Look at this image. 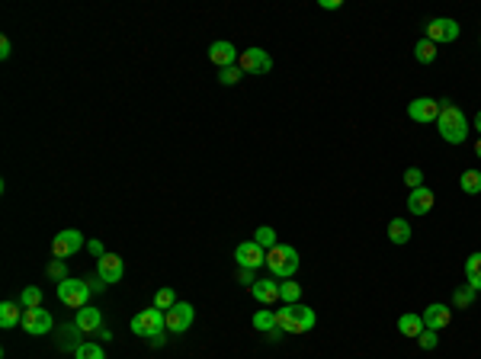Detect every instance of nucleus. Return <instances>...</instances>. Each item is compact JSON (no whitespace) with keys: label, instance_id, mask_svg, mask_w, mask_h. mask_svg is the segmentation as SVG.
Here are the masks:
<instances>
[{"label":"nucleus","instance_id":"obj_1","mask_svg":"<svg viewBox=\"0 0 481 359\" xmlns=\"http://www.w3.org/2000/svg\"><path fill=\"white\" fill-rule=\"evenodd\" d=\"M437 128H440L443 142H449V144H462L465 138H468V132H472L465 112L449 100H440V119H437Z\"/></svg>","mask_w":481,"mask_h":359},{"label":"nucleus","instance_id":"obj_12","mask_svg":"<svg viewBox=\"0 0 481 359\" xmlns=\"http://www.w3.org/2000/svg\"><path fill=\"white\" fill-rule=\"evenodd\" d=\"M193 317H196V308H193L190 301H177L174 308L167 311V331H170V334H183V331H190Z\"/></svg>","mask_w":481,"mask_h":359},{"label":"nucleus","instance_id":"obj_42","mask_svg":"<svg viewBox=\"0 0 481 359\" xmlns=\"http://www.w3.org/2000/svg\"><path fill=\"white\" fill-rule=\"evenodd\" d=\"M151 347H164V334H154V337H151Z\"/></svg>","mask_w":481,"mask_h":359},{"label":"nucleus","instance_id":"obj_36","mask_svg":"<svg viewBox=\"0 0 481 359\" xmlns=\"http://www.w3.org/2000/svg\"><path fill=\"white\" fill-rule=\"evenodd\" d=\"M87 251H90L97 260H100V257H106V247H103V241H100V237H93V241H87Z\"/></svg>","mask_w":481,"mask_h":359},{"label":"nucleus","instance_id":"obj_19","mask_svg":"<svg viewBox=\"0 0 481 359\" xmlns=\"http://www.w3.org/2000/svg\"><path fill=\"white\" fill-rule=\"evenodd\" d=\"M23 305H17V301H3V305H0V327H3V331H10V327H17L19 321H23Z\"/></svg>","mask_w":481,"mask_h":359},{"label":"nucleus","instance_id":"obj_41","mask_svg":"<svg viewBox=\"0 0 481 359\" xmlns=\"http://www.w3.org/2000/svg\"><path fill=\"white\" fill-rule=\"evenodd\" d=\"M97 337H100V340L106 343V340H113V331H106V327H100V331H97Z\"/></svg>","mask_w":481,"mask_h":359},{"label":"nucleus","instance_id":"obj_32","mask_svg":"<svg viewBox=\"0 0 481 359\" xmlns=\"http://www.w3.org/2000/svg\"><path fill=\"white\" fill-rule=\"evenodd\" d=\"M177 305V295H174V289H158L154 292V308H161V311H170Z\"/></svg>","mask_w":481,"mask_h":359},{"label":"nucleus","instance_id":"obj_5","mask_svg":"<svg viewBox=\"0 0 481 359\" xmlns=\"http://www.w3.org/2000/svg\"><path fill=\"white\" fill-rule=\"evenodd\" d=\"M58 301L67 305V308H87V301H90V285L87 279H71L67 276L65 283H58Z\"/></svg>","mask_w":481,"mask_h":359},{"label":"nucleus","instance_id":"obj_7","mask_svg":"<svg viewBox=\"0 0 481 359\" xmlns=\"http://www.w3.org/2000/svg\"><path fill=\"white\" fill-rule=\"evenodd\" d=\"M407 119L411 122H421V126H437L440 119V100H430V97H417V100L407 103Z\"/></svg>","mask_w":481,"mask_h":359},{"label":"nucleus","instance_id":"obj_43","mask_svg":"<svg viewBox=\"0 0 481 359\" xmlns=\"http://www.w3.org/2000/svg\"><path fill=\"white\" fill-rule=\"evenodd\" d=\"M475 132H478V138H481V109L475 112Z\"/></svg>","mask_w":481,"mask_h":359},{"label":"nucleus","instance_id":"obj_28","mask_svg":"<svg viewBox=\"0 0 481 359\" xmlns=\"http://www.w3.org/2000/svg\"><path fill=\"white\" fill-rule=\"evenodd\" d=\"M254 241H257L260 247H263V251H273L276 244H279V241H276V231H273L270 225H260L257 231H254Z\"/></svg>","mask_w":481,"mask_h":359},{"label":"nucleus","instance_id":"obj_6","mask_svg":"<svg viewBox=\"0 0 481 359\" xmlns=\"http://www.w3.org/2000/svg\"><path fill=\"white\" fill-rule=\"evenodd\" d=\"M238 67L244 71V74H250V77L270 74V71H273V58H270V51H263V49H257V45H254V49L241 51Z\"/></svg>","mask_w":481,"mask_h":359},{"label":"nucleus","instance_id":"obj_9","mask_svg":"<svg viewBox=\"0 0 481 359\" xmlns=\"http://www.w3.org/2000/svg\"><path fill=\"white\" fill-rule=\"evenodd\" d=\"M459 33H462V26L456 23V19H449V17H437L427 23V35L423 39H430L433 45H440V42H456Z\"/></svg>","mask_w":481,"mask_h":359},{"label":"nucleus","instance_id":"obj_13","mask_svg":"<svg viewBox=\"0 0 481 359\" xmlns=\"http://www.w3.org/2000/svg\"><path fill=\"white\" fill-rule=\"evenodd\" d=\"M97 276H100L103 283H119L125 276V263H122V257L119 253H106V257H100L97 260Z\"/></svg>","mask_w":481,"mask_h":359},{"label":"nucleus","instance_id":"obj_38","mask_svg":"<svg viewBox=\"0 0 481 359\" xmlns=\"http://www.w3.org/2000/svg\"><path fill=\"white\" fill-rule=\"evenodd\" d=\"M87 285H90V292H103V289H106V283H103L100 276H90V279H87Z\"/></svg>","mask_w":481,"mask_h":359},{"label":"nucleus","instance_id":"obj_2","mask_svg":"<svg viewBox=\"0 0 481 359\" xmlns=\"http://www.w3.org/2000/svg\"><path fill=\"white\" fill-rule=\"evenodd\" d=\"M315 311L308 308V305H302V301H295V305H282L279 311H276V327L279 331H286V334H308L311 327H315Z\"/></svg>","mask_w":481,"mask_h":359},{"label":"nucleus","instance_id":"obj_23","mask_svg":"<svg viewBox=\"0 0 481 359\" xmlns=\"http://www.w3.org/2000/svg\"><path fill=\"white\" fill-rule=\"evenodd\" d=\"M250 324H254V331H260V334H273L276 331V311H266V308L257 311Z\"/></svg>","mask_w":481,"mask_h":359},{"label":"nucleus","instance_id":"obj_4","mask_svg":"<svg viewBox=\"0 0 481 359\" xmlns=\"http://www.w3.org/2000/svg\"><path fill=\"white\" fill-rule=\"evenodd\" d=\"M167 327V311H161V308H145V311H138V315L132 317V334H138V337H145V340H151L154 334H161Z\"/></svg>","mask_w":481,"mask_h":359},{"label":"nucleus","instance_id":"obj_44","mask_svg":"<svg viewBox=\"0 0 481 359\" xmlns=\"http://www.w3.org/2000/svg\"><path fill=\"white\" fill-rule=\"evenodd\" d=\"M475 154H478V158H481V138H478V142H475Z\"/></svg>","mask_w":481,"mask_h":359},{"label":"nucleus","instance_id":"obj_39","mask_svg":"<svg viewBox=\"0 0 481 359\" xmlns=\"http://www.w3.org/2000/svg\"><path fill=\"white\" fill-rule=\"evenodd\" d=\"M318 7H321V10H341L343 3H341V0H318Z\"/></svg>","mask_w":481,"mask_h":359},{"label":"nucleus","instance_id":"obj_3","mask_svg":"<svg viewBox=\"0 0 481 359\" xmlns=\"http://www.w3.org/2000/svg\"><path fill=\"white\" fill-rule=\"evenodd\" d=\"M266 267L273 279H292L299 273V251L292 244H276L273 251H266Z\"/></svg>","mask_w":481,"mask_h":359},{"label":"nucleus","instance_id":"obj_31","mask_svg":"<svg viewBox=\"0 0 481 359\" xmlns=\"http://www.w3.org/2000/svg\"><path fill=\"white\" fill-rule=\"evenodd\" d=\"M241 77H244V71H241L238 65L222 67V71H218V84H222V87H234V84L241 81Z\"/></svg>","mask_w":481,"mask_h":359},{"label":"nucleus","instance_id":"obj_17","mask_svg":"<svg viewBox=\"0 0 481 359\" xmlns=\"http://www.w3.org/2000/svg\"><path fill=\"white\" fill-rule=\"evenodd\" d=\"M250 295H254L260 305H276V299H279V283H276L273 276H270V279H257L254 289H250Z\"/></svg>","mask_w":481,"mask_h":359},{"label":"nucleus","instance_id":"obj_20","mask_svg":"<svg viewBox=\"0 0 481 359\" xmlns=\"http://www.w3.org/2000/svg\"><path fill=\"white\" fill-rule=\"evenodd\" d=\"M398 331L405 337H414V340H417V337H421L427 327H423V317L421 315H401L398 317Z\"/></svg>","mask_w":481,"mask_h":359},{"label":"nucleus","instance_id":"obj_37","mask_svg":"<svg viewBox=\"0 0 481 359\" xmlns=\"http://www.w3.org/2000/svg\"><path fill=\"white\" fill-rule=\"evenodd\" d=\"M238 283L254 289V283H257V279H254V269H238Z\"/></svg>","mask_w":481,"mask_h":359},{"label":"nucleus","instance_id":"obj_8","mask_svg":"<svg viewBox=\"0 0 481 359\" xmlns=\"http://www.w3.org/2000/svg\"><path fill=\"white\" fill-rule=\"evenodd\" d=\"M81 247H83V234L77 231V228H65V231H58L55 241H51V257L67 260V257H74Z\"/></svg>","mask_w":481,"mask_h":359},{"label":"nucleus","instance_id":"obj_24","mask_svg":"<svg viewBox=\"0 0 481 359\" xmlns=\"http://www.w3.org/2000/svg\"><path fill=\"white\" fill-rule=\"evenodd\" d=\"M459 186H462V192H468V196H478L481 192V170H465V174L459 176Z\"/></svg>","mask_w":481,"mask_h":359},{"label":"nucleus","instance_id":"obj_29","mask_svg":"<svg viewBox=\"0 0 481 359\" xmlns=\"http://www.w3.org/2000/svg\"><path fill=\"white\" fill-rule=\"evenodd\" d=\"M74 359H106V353L100 343H81V347H74Z\"/></svg>","mask_w":481,"mask_h":359},{"label":"nucleus","instance_id":"obj_16","mask_svg":"<svg viewBox=\"0 0 481 359\" xmlns=\"http://www.w3.org/2000/svg\"><path fill=\"white\" fill-rule=\"evenodd\" d=\"M209 58L215 61V65H218V71H222V67H231V65H238L241 51L234 49L231 42H212V49H209Z\"/></svg>","mask_w":481,"mask_h":359},{"label":"nucleus","instance_id":"obj_25","mask_svg":"<svg viewBox=\"0 0 481 359\" xmlns=\"http://www.w3.org/2000/svg\"><path fill=\"white\" fill-rule=\"evenodd\" d=\"M414 58L421 61V65H433V61H437V45H433L430 39H421V42L414 45Z\"/></svg>","mask_w":481,"mask_h":359},{"label":"nucleus","instance_id":"obj_40","mask_svg":"<svg viewBox=\"0 0 481 359\" xmlns=\"http://www.w3.org/2000/svg\"><path fill=\"white\" fill-rule=\"evenodd\" d=\"M10 51H13V45H10V39H0V58L7 61V58H10Z\"/></svg>","mask_w":481,"mask_h":359},{"label":"nucleus","instance_id":"obj_22","mask_svg":"<svg viewBox=\"0 0 481 359\" xmlns=\"http://www.w3.org/2000/svg\"><path fill=\"white\" fill-rule=\"evenodd\" d=\"M465 276H468V285L475 292H481V251L465 260Z\"/></svg>","mask_w":481,"mask_h":359},{"label":"nucleus","instance_id":"obj_18","mask_svg":"<svg viewBox=\"0 0 481 359\" xmlns=\"http://www.w3.org/2000/svg\"><path fill=\"white\" fill-rule=\"evenodd\" d=\"M74 324L81 327V334H97V331L103 327L100 308H81L77 311V317H74Z\"/></svg>","mask_w":481,"mask_h":359},{"label":"nucleus","instance_id":"obj_15","mask_svg":"<svg viewBox=\"0 0 481 359\" xmlns=\"http://www.w3.org/2000/svg\"><path fill=\"white\" fill-rule=\"evenodd\" d=\"M433 202H437V196H433L430 186L411 190V196H407V212H411V215H427V212L433 209Z\"/></svg>","mask_w":481,"mask_h":359},{"label":"nucleus","instance_id":"obj_14","mask_svg":"<svg viewBox=\"0 0 481 359\" xmlns=\"http://www.w3.org/2000/svg\"><path fill=\"white\" fill-rule=\"evenodd\" d=\"M421 317H423V327H427V331H443V327H449V321H453V308H449V305H440V301H433Z\"/></svg>","mask_w":481,"mask_h":359},{"label":"nucleus","instance_id":"obj_26","mask_svg":"<svg viewBox=\"0 0 481 359\" xmlns=\"http://www.w3.org/2000/svg\"><path fill=\"white\" fill-rule=\"evenodd\" d=\"M299 299H302V285L299 283H292V279L279 283V301H286V305H295Z\"/></svg>","mask_w":481,"mask_h":359},{"label":"nucleus","instance_id":"obj_10","mask_svg":"<svg viewBox=\"0 0 481 359\" xmlns=\"http://www.w3.org/2000/svg\"><path fill=\"white\" fill-rule=\"evenodd\" d=\"M23 331L29 337H45L55 327V321H51V315L45 308H23Z\"/></svg>","mask_w":481,"mask_h":359},{"label":"nucleus","instance_id":"obj_27","mask_svg":"<svg viewBox=\"0 0 481 359\" xmlns=\"http://www.w3.org/2000/svg\"><path fill=\"white\" fill-rule=\"evenodd\" d=\"M475 305V289L472 285H459L453 292V308H472Z\"/></svg>","mask_w":481,"mask_h":359},{"label":"nucleus","instance_id":"obj_11","mask_svg":"<svg viewBox=\"0 0 481 359\" xmlns=\"http://www.w3.org/2000/svg\"><path fill=\"white\" fill-rule=\"evenodd\" d=\"M234 260H238V269H260V267H266V251L257 241H244V244H238Z\"/></svg>","mask_w":481,"mask_h":359},{"label":"nucleus","instance_id":"obj_35","mask_svg":"<svg viewBox=\"0 0 481 359\" xmlns=\"http://www.w3.org/2000/svg\"><path fill=\"white\" fill-rule=\"evenodd\" d=\"M417 343H421V350H437L440 337H437V331H423V334L417 337Z\"/></svg>","mask_w":481,"mask_h":359},{"label":"nucleus","instance_id":"obj_30","mask_svg":"<svg viewBox=\"0 0 481 359\" xmlns=\"http://www.w3.org/2000/svg\"><path fill=\"white\" fill-rule=\"evenodd\" d=\"M19 305H23V308H42V289L26 285L23 292H19Z\"/></svg>","mask_w":481,"mask_h":359},{"label":"nucleus","instance_id":"obj_33","mask_svg":"<svg viewBox=\"0 0 481 359\" xmlns=\"http://www.w3.org/2000/svg\"><path fill=\"white\" fill-rule=\"evenodd\" d=\"M405 186L407 190H421L423 186V170L421 167H407L405 170Z\"/></svg>","mask_w":481,"mask_h":359},{"label":"nucleus","instance_id":"obj_21","mask_svg":"<svg viewBox=\"0 0 481 359\" xmlns=\"http://www.w3.org/2000/svg\"><path fill=\"white\" fill-rule=\"evenodd\" d=\"M389 241L398 244V247L411 241V225H407L405 218H391V222H389Z\"/></svg>","mask_w":481,"mask_h":359},{"label":"nucleus","instance_id":"obj_34","mask_svg":"<svg viewBox=\"0 0 481 359\" xmlns=\"http://www.w3.org/2000/svg\"><path fill=\"white\" fill-rule=\"evenodd\" d=\"M45 273H49L51 279H58V283H65V279H67V267H65V260L55 257V260L49 263V267H45Z\"/></svg>","mask_w":481,"mask_h":359}]
</instances>
